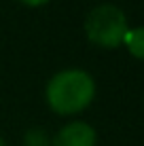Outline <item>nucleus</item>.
<instances>
[{
	"label": "nucleus",
	"mask_w": 144,
	"mask_h": 146,
	"mask_svg": "<svg viewBox=\"0 0 144 146\" xmlns=\"http://www.w3.org/2000/svg\"><path fill=\"white\" fill-rule=\"evenodd\" d=\"M44 98L57 114H76L96 98V80L83 68H66L55 72L44 87Z\"/></svg>",
	"instance_id": "f257e3e1"
},
{
	"label": "nucleus",
	"mask_w": 144,
	"mask_h": 146,
	"mask_svg": "<svg viewBox=\"0 0 144 146\" xmlns=\"http://www.w3.org/2000/svg\"><path fill=\"white\" fill-rule=\"evenodd\" d=\"M0 146H7V142H4V140H2V138H0Z\"/></svg>",
	"instance_id": "0eeeda50"
},
{
	"label": "nucleus",
	"mask_w": 144,
	"mask_h": 146,
	"mask_svg": "<svg viewBox=\"0 0 144 146\" xmlns=\"http://www.w3.org/2000/svg\"><path fill=\"white\" fill-rule=\"evenodd\" d=\"M127 30H129L127 15L123 13L121 7L112 2L93 7L85 17V34L98 47L115 49L119 44H123Z\"/></svg>",
	"instance_id": "f03ea898"
},
{
	"label": "nucleus",
	"mask_w": 144,
	"mask_h": 146,
	"mask_svg": "<svg viewBox=\"0 0 144 146\" xmlns=\"http://www.w3.org/2000/svg\"><path fill=\"white\" fill-rule=\"evenodd\" d=\"M123 44L127 47V51H129L136 59H144V26L127 30Z\"/></svg>",
	"instance_id": "20e7f679"
},
{
	"label": "nucleus",
	"mask_w": 144,
	"mask_h": 146,
	"mask_svg": "<svg viewBox=\"0 0 144 146\" xmlns=\"http://www.w3.org/2000/svg\"><path fill=\"white\" fill-rule=\"evenodd\" d=\"M98 133L87 121H72L53 135L51 146H96Z\"/></svg>",
	"instance_id": "7ed1b4c3"
},
{
	"label": "nucleus",
	"mask_w": 144,
	"mask_h": 146,
	"mask_svg": "<svg viewBox=\"0 0 144 146\" xmlns=\"http://www.w3.org/2000/svg\"><path fill=\"white\" fill-rule=\"evenodd\" d=\"M23 146H51V140H49V135H47L44 129L32 127L23 135Z\"/></svg>",
	"instance_id": "39448f33"
},
{
	"label": "nucleus",
	"mask_w": 144,
	"mask_h": 146,
	"mask_svg": "<svg viewBox=\"0 0 144 146\" xmlns=\"http://www.w3.org/2000/svg\"><path fill=\"white\" fill-rule=\"evenodd\" d=\"M19 2L28 4V7H40V4H47L49 0H19Z\"/></svg>",
	"instance_id": "423d86ee"
}]
</instances>
